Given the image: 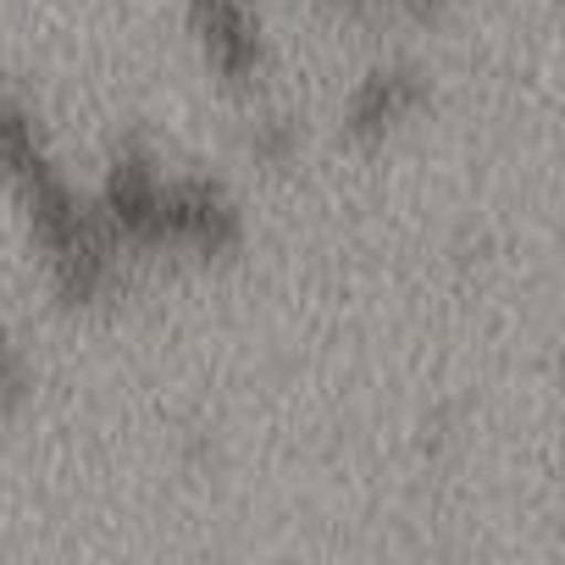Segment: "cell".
I'll list each match as a JSON object with an SVG mask.
<instances>
[{"label": "cell", "mask_w": 565, "mask_h": 565, "mask_svg": "<svg viewBox=\"0 0 565 565\" xmlns=\"http://www.w3.org/2000/svg\"><path fill=\"white\" fill-rule=\"evenodd\" d=\"M433 106V78L416 62H377L355 78V89L344 95L339 111V134L355 150H377L388 145L399 128H411L422 111Z\"/></svg>", "instance_id": "cell-4"}, {"label": "cell", "mask_w": 565, "mask_h": 565, "mask_svg": "<svg viewBox=\"0 0 565 565\" xmlns=\"http://www.w3.org/2000/svg\"><path fill=\"white\" fill-rule=\"evenodd\" d=\"M95 205H100L106 227L117 233V244L145 249V255L172 249L189 260H227L244 249V233H249L244 205L216 178L167 172L161 150L139 128H128L111 145Z\"/></svg>", "instance_id": "cell-2"}, {"label": "cell", "mask_w": 565, "mask_h": 565, "mask_svg": "<svg viewBox=\"0 0 565 565\" xmlns=\"http://www.w3.org/2000/svg\"><path fill=\"white\" fill-rule=\"evenodd\" d=\"M328 12H399V18H416V23H433L449 0H322Z\"/></svg>", "instance_id": "cell-7"}, {"label": "cell", "mask_w": 565, "mask_h": 565, "mask_svg": "<svg viewBox=\"0 0 565 565\" xmlns=\"http://www.w3.org/2000/svg\"><path fill=\"white\" fill-rule=\"evenodd\" d=\"M249 156L260 161V167H271V172H282L295 156H300V122L295 117H282V111H266V117H255L249 122Z\"/></svg>", "instance_id": "cell-5"}, {"label": "cell", "mask_w": 565, "mask_h": 565, "mask_svg": "<svg viewBox=\"0 0 565 565\" xmlns=\"http://www.w3.org/2000/svg\"><path fill=\"white\" fill-rule=\"evenodd\" d=\"M29 394H34V372H29L23 350L0 333V416H18L29 405Z\"/></svg>", "instance_id": "cell-6"}, {"label": "cell", "mask_w": 565, "mask_h": 565, "mask_svg": "<svg viewBox=\"0 0 565 565\" xmlns=\"http://www.w3.org/2000/svg\"><path fill=\"white\" fill-rule=\"evenodd\" d=\"M0 183L12 189L29 238L45 255V277L62 311H95L122 289V244L100 205L62 172L40 106L0 89Z\"/></svg>", "instance_id": "cell-1"}, {"label": "cell", "mask_w": 565, "mask_h": 565, "mask_svg": "<svg viewBox=\"0 0 565 565\" xmlns=\"http://www.w3.org/2000/svg\"><path fill=\"white\" fill-rule=\"evenodd\" d=\"M183 29L222 89L255 95L271 73V40L255 0H183Z\"/></svg>", "instance_id": "cell-3"}]
</instances>
